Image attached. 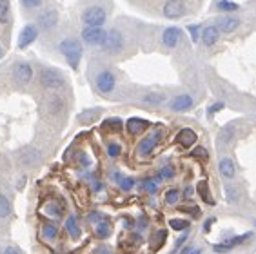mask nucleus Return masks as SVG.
Masks as SVG:
<instances>
[{"mask_svg":"<svg viewBox=\"0 0 256 254\" xmlns=\"http://www.w3.org/2000/svg\"><path fill=\"white\" fill-rule=\"evenodd\" d=\"M95 84H96V89L100 91L102 95H109V93H113L114 85H116V78H114V75L111 71L104 69V71H100L96 75Z\"/></svg>","mask_w":256,"mask_h":254,"instance_id":"39448f33","label":"nucleus"},{"mask_svg":"<svg viewBox=\"0 0 256 254\" xmlns=\"http://www.w3.org/2000/svg\"><path fill=\"white\" fill-rule=\"evenodd\" d=\"M125 127H127V131H129L131 135H140V133H143V131L149 127V122L143 118H129L127 124H125Z\"/></svg>","mask_w":256,"mask_h":254,"instance_id":"6ab92c4d","label":"nucleus"},{"mask_svg":"<svg viewBox=\"0 0 256 254\" xmlns=\"http://www.w3.org/2000/svg\"><path fill=\"white\" fill-rule=\"evenodd\" d=\"M180 200V193L176 189H169L166 193V201L169 205H174V203H178Z\"/></svg>","mask_w":256,"mask_h":254,"instance_id":"c9c22d12","label":"nucleus"},{"mask_svg":"<svg viewBox=\"0 0 256 254\" xmlns=\"http://www.w3.org/2000/svg\"><path fill=\"white\" fill-rule=\"evenodd\" d=\"M174 176V169L171 166H166L160 169V178L162 180H171Z\"/></svg>","mask_w":256,"mask_h":254,"instance_id":"58836bf2","label":"nucleus"},{"mask_svg":"<svg viewBox=\"0 0 256 254\" xmlns=\"http://www.w3.org/2000/svg\"><path fill=\"white\" fill-rule=\"evenodd\" d=\"M102 48L106 53H111V55H116L122 51L124 48V36L120 33L118 29H109L106 31V38L102 42Z\"/></svg>","mask_w":256,"mask_h":254,"instance_id":"7ed1b4c3","label":"nucleus"},{"mask_svg":"<svg viewBox=\"0 0 256 254\" xmlns=\"http://www.w3.org/2000/svg\"><path fill=\"white\" fill-rule=\"evenodd\" d=\"M106 38V31L102 28H89L85 26V29H82V40L89 46H102V42Z\"/></svg>","mask_w":256,"mask_h":254,"instance_id":"6e6552de","label":"nucleus"},{"mask_svg":"<svg viewBox=\"0 0 256 254\" xmlns=\"http://www.w3.org/2000/svg\"><path fill=\"white\" fill-rule=\"evenodd\" d=\"M187 31H189V35H191V40L197 44V42H198V36H200V26L191 24V26H187Z\"/></svg>","mask_w":256,"mask_h":254,"instance_id":"4c0bfd02","label":"nucleus"},{"mask_svg":"<svg viewBox=\"0 0 256 254\" xmlns=\"http://www.w3.org/2000/svg\"><path fill=\"white\" fill-rule=\"evenodd\" d=\"M104 127H106V129H111V131H120V129H122V120L109 118V120H106Z\"/></svg>","mask_w":256,"mask_h":254,"instance_id":"e433bc0d","label":"nucleus"},{"mask_svg":"<svg viewBox=\"0 0 256 254\" xmlns=\"http://www.w3.org/2000/svg\"><path fill=\"white\" fill-rule=\"evenodd\" d=\"M224 191H226L227 201H231V203H234V201H238L240 195H238V189H236L234 185H226V187H224Z\"/></svg>","mask_w":256,"mask_h":254,"instance_id":"72a5a7b5","label":"nucleus"},{"mask_svg":"<svg viewBox=\"0 0 256 254\" xmlns=\"http://www.w3.org/2000/svg\"><path fill=\"white\" fill-rule=\"evenodd\" d=\"M2 254H24V253H22L20 249H17V247H7Z\"/></svg>","mask_w":256,"mask_h":254,"instance_id":"09e8293b","label":"nucleus"},{"mask_svg":"<svg viewBox=\"0 0 256 254\" xmlns=\"http://www.w3.org/2000/svg\"><path fill=\"white\" fill-rule=\"evenodd\" d=\"M0 58H2V49H0Z\"/></svg>","mask_w":256,"mask_h":254,"instance_id":"3c124183","label":"nucleus"},{"mask_svg":"<svg viewBox=\"0 0 256 254\" xmlns=\"http://www.w3.org/2000/svg\"><path fill=\"white\" fill-rule=\"evenodd\" d=\"M13 78H15V82L20 84V85L29 84L31 78H33L31 65L28 64V62H18V64H15V67H13Z\"/></svg>","mask_w":256,"mask_h":254,"instance_id":"423d86ee","label":"nucleus"},{"mask_svg":"<svg viewBox=\"0 0 256 254\" xmlns=\"http://www.w3.org/2000/svg\"><path fill=\"white\" fill-rule=\"evenodd\" d=\"M216 7H218L220 11H227V13L238 11V9H240L238 4H234V2H229V0H220V2L216 4Z\"/></svg>","mask_w":256,"mask_h":254,"instance_id":"473e14b6","label":"nucleus"},{"mask_svg":"<svg viewBox=\"0 0 256 254\" xmlns=\"http://www.w3.org/2000/svg\"><path fill=\"white\" fill-rule=\"evenodd\" d=\"M40 84H42V87H46V89H62L66 85L62 75H60L58 71H55V69H42Z\"/></svg>","mask_w":256,"mask_h":254,"instance_id":"20e7f679","label":"nucleus"},{"mask_svg":"<svg viewBox=\"0 0 256 254\" xmlns=\"http://www.w3.org/2000/svg\"><path fill=\"white\" fill-rule=\"evenodd\" d=\"M202 253H203V251H202L200 247H198V249H191V251H189L187 254H202Z\"/></svg>","mask_w":256,"mask_h":254,"instance_id":"8fccbe9b","label":"nucleus"},{"mask_svg":"<svg viewBox=\"0 0 256 254\" xmlns=\"http://www.w3.org/2000/svg\"><path fill=\"white\" fill-rule=\"evenodd\" d=\"M120 151H122V147H120L118 143H109L108 145V154L111 156V158H116L120 154Z\"/></svg>","mask_w":256,"mask_h":254,"instance_id":"a19ab883","label":"nucleus"},{"mask_svg":"<svg viewBox=\"0 0 256 254\" xmlns=\"http://www.w3.org/2000/svg\"><path fill=\"white\" fill-rule=\"evenodd\" d=\"M140 187H142L145 193H149V195H155L156 193V189H158V185H156V182L155 180H143L142 183H140Z\"/></svg>","mask_w":256,"mask_h":254,"instance_id":"f704fd0d","label":"nucleus"},{"mask_svg":"<svg viewBox=\"0 0 256 254\" xmlns=\"http://www.w3.org/2000/svg\"><path fill=\"white\" fill-rule=\"evenodd\" d=\"M106 9L100 6H91L87 9H84L82 13V22L89 28H102V24L106 22Z\"/></svg>","mask_w":256,"mask_h":254,"instance_id":"f03ea898","label":"nucleus"},{"mask_svg":"<svg viewBox=\"0 0 256 254\" xmlns=\"http://www.w3.org/2000/svg\"><path fill=\"white\" fill-rule=\"evenodd\" d=\"M234 133H236V131H234V124L226 125V127L220 131V135H218V143H220V145H226V143H229L232 140Z\"/></svg>","mask_w":256,"mask_h":254,"instance_id":"b1692460","label":"nucleus"},{"mask_svg":"<svg viewBox=\"0 0 256 254\" xmlns=\"http://www.w3.org/2000/svg\"><path fill=\"white\" fill-rule=\"evenodd\" d=\"M193 106H195V100H193V96H191V95H178V96H174L173 100H171V104H169L171 111H174V113H185V111H189Z\"/></svg>","mask_w":256,"mask_h":254,"instance_id":"f8f14e48","label":"nucleus"},{"mask_svg":"<svg viewBox=\"0 0 256 254\" xmlns=\"http://www.w3.org/2000/svg\"><path fill=\"white\" fill-rule=\"evenodd\" d=\"M213 251H215L216 254H227V253H231L232 249L224 242V243H216V245H213Z\"/></svg>","mask_w":256,"mask_h":254,"instance_id":"ea45409f","label":"nucleus"},{"mask_svg":"<svg viewBox=\"0 0 256 254\" xmlns=\"http://www.w3.org/2000/svg\"><path fill=\"white\" fill-rule=\"evenodd\" d=\"M42 4V0H22V6L28 7V9H35Z\"/></svg>","mask_w":256,"mask_h":254,"instance_id":"c03bdc74","label":"nucleus"},{"mask_svg":"<svg viewBox=\"0 0 256 254\" xmlns=\"http://www.w3.org/2000/svg\"><path fill=\"white\" fill-rule=\"evenodd\" d=\"M98 114H100V109L96 107V109H85L78 114V122L80 124H91V122H95L98 118Z\"/></svg>","mask_w":256,"mask_h":254,"instance_id":"4be33fe9","label":"nucleus"},{"mask_svg":"<svg viewBox=\"0 0 256 254\" xmlns=\"http://www.w3.org/2000/svg\"><path fill=\"white\" fill-rule=\"evenodd\" d=\"M64 213V209L60 205L58 201H48V203H44V214H48L49 218H60Z\"/></svg>","mask_w":256,"mask_h":254,"instance_id":"aec40b11","label":"nucleus"},{"mask_svg":"<svg viewBox=\"0 0 256 254\" xmlns=\"http://www.w3.org/2000/svg\"><path fill=\"white\" fill-rule=\"evenodd\" d=\"M58 49L60 53L66 56L67 64L71 65L73 69H77L78 64H80V58H82V44L77 38H64L58 44Z\"/></svg>","mask_w":256,"mask_h":254,"instance_id":"f257e3e1","label":"nucleus"},{"mask_svg":"<svg viewBox=\"0 0 256 254\" xmlns=\"http://www.w3.org/2000/svg\"><path fill=\"white\" fill-rule=\"evenodd\" d=\"M64 109V100L60 96H49L48 98V113L49 114H58Z\"/></svg>","mask_w":256,"mask_h":254,"instance_id":"5701e85b","label":"nucleus"},{"mask_svg":"<svg viewBox=\"0 0 256 254\" xmlns=\"http://www.w3.org/2000/svg\"><path fill=\"white\" fill-rule=\"evenodd\" d=\"M0 254H2V253H0Z\"/></svg>","mask_w":256,"mask_h":254,"instance_id":"864d4df0","label":"nucleus"},{"mask_svg":"<svg viewBox=\"0 0 256 254\" xmlns=\"http://www.w3.org/2000/svg\"><path fill=\"white\" fill-rule=\"evenodd\" d=\"M143 102L151 104V106H162L166 102V95H162V93H149V95L143 96Z\"/></svg>","mask_w":256,"mask_h":254,"instance_id":"cd10ccee","label":"nucleus"},{"mask_svg":"<svg viewBox=\"0 0 256 254\" xmlns=\"http://www.w3.org/2000/svg\"><path fill=\"white\" fill-rule=\"evenodd\" d=\"M104 220V216H102L100 213H91L89 214V222H93V224H98V222H102Z\"/></svg>","mask_w":256,"mask_h":254,"instance_id":"49530a36","label":"nucleus"},{"mask_svg":"<svg viewBox=\"0 0 256 254\" xmlns=\"http://www.w3.org/2000/svg\"><path fill=\"white\" fill-rule=\"evenodd\" d=\"M189 220H184V218H174V220H169V227L174 230H187L189 229Z\"/></svg>","mask_w":256,"mask_h":254,"instance_id":"c756f323","label":"nucleus"},{"mask_svg":"<svg viewBox=\"0 0 256 254\" xmlns=\"http://www.w3.org/2000/svg\"><path fill=\"white\" fill-rule=\"evenodd\" d=\"M11 214V203L4 195H0V218H7Z\"/></svg>","mask_w":256,"mask_h":254,"instance_id":"7c9ffc66","label":"nucleus"},{"mask_svg":"<svg viewBox=\"0 0 256 254\" xmlns=\"http://www.w3.org/2000/svg\"><path fill=\"white\" fill-rule=\"evenodd\" d=\"M118 182H120V187L124 191H131L133 185H135V180H133V178H122Z\"/></svg>","mask_w":256,"mask_h":254,"instance_id":"79ce46f5","label":"nucleus"},{"mask_svg":"<svg viewBox=\"0 0 256 254\" xmlns=\"http://www.w3.org/2000/svg\"><path fill=\"white\" fill-rule=\"evenodd\" d=\"M109 232H111V224H109V220H102L96 224V236L98 238H108Z\"/></svg>","mask_w":256,"mask_h":254,"instance_id":"bb28decb","label":"nucleus"},{"mask_svg":"<svg viewBox=\"0 0 256 254\" xmlns=\"http://www.w3.org/2000/svg\"><path fill=\"white\" fill-rule=\"evenodd\" d=\"M185 13V4L184 0H167L164 4V17L176 20Z\"/></svg>","mask_w":256,"mask_h":254,"instance_id":"9d476101","label":"nucleus"},{"mask_svg":"<svg viewBox=\"0 0 256 254\" xmlns=\"http://www.w3.org/2000/svg\"><path fill=\"white\" fill-rule=\"evenodd\" d=\"M193 156H195V158H202V160H207V151H205V149L203 147H197L195 149V151H193Z\"/></svg>","mask_w":256,"mask_h":254,"instance_id":"a18cd8bd","label":"nucleus"},{"mask_svg":"<svg viewBox=\"0 0 256 254\" xmlns=\"http://www.w3.org/2000/svg\"><path fill=\"white\" fill-rule=\"evenodd\" d=\"M216 222V218H207L205 220V225H203V230H205V232H209V230H211V225L215 224Z\"/></svg>","mask_w":256,"mask_h":254,"instance_id":"de8ad7c7","label":"nucleus"},{"mask_svg":"<svg viewBox=\"0 0 256 254\" xmlns=\"http://www.w3.org/2000/svg\"><path fill=\"white\" fill-rule=\"evenodd\" d=\"M255 225H256V222H255Z\"/></svg>","mask_w":256,"mask_h":254,"instance_id":"603ef678","label":"nucleus"},{"mask_svg":"<svg viewBox=\"0 0 256 254\" xmlns=\"http://www.w3.org/2000/svg\"><path fill=\"white\" fill-rule=\"evenodd\" d=\"M220 38V29L215 26H207V28H203L202 31V44L205 48H213L216 42Z\"/></svg>","mask_w":256,"mask_h":254,"instance_id":"dca6fc26","label":"nucleus"},{"mask_svg":"<svg viewBox=\"0 0 256 254\" xmlns=\"http://www.w3.org/2000/svg\"><path fill=\"white\" fill-rule=\"evenodd\" d=\"M162 138V131H155V133H151L149 136H145L142 142L138 143V154L140 156H149V154L155 151V147L158 145Z\"/></svg>","mask_w":256,"mask_h":254,"instance_id":"0eeeda50","label":"nucleus"},{"mask_svg":"<svg viewBox=\"0 0 256 254\" xmlns=\"http://www.w3.org/2000/svg\"><path fill=\"white\" fill-rule=\"evenodd\" d=\"M36 38H38V26L28 24L24 29L20 31V35H18V48H20V49L29 48V46L36 40Z\"/></svg>","mask_w":256,"mask_h":254,"instance_id":"1a4fd4ad","label":"nucleus"},{"mask_svg":"<svg viewBox=\"0 0 256 254\" xmlns=\"http://www.w3.org/2000/svg\"><path fill=\"white\" fill-rule=\"evenodd\" d=\"M216 28L224 33H234L240 28V18L232 17V15H224L216 20Z\"/></svg>","mask_w":256,"mask_h":254,"instance_id":"ddd939ff","label":"nucleus"},{"mask_svg":"<svg viewBox=\"0 0 256 254\" xmlns=\"http://www.w3.org/2000/svg\"><path fill=\"white\" fill-rule=\"evenodd\" d=\"M198 195L202 196V200L209 205H215V200L209 196V187H207V182H200L198 183Z\"/></svg>","mask_w":256,"mask_h":254,"instance_id":"c85d7f7f","label":"nucleus"},{"mask_svg":"<svg viewBox=\"0 0 256 254\" xmlns=\"http://www.w3.org/2000/svg\"><path fill=\"white\" fill-rule=\"evenodd\" d=\"M9 0H0V24H6L9 18Z\"/></svg>","mask_w":256,"mask_h":254,"instance_id":"2f4dec72","label":"nucleus"},{"mask_svg":"<svg viewBox=\"0 0 256 254\" xmlns=\"http://www.w3.org/2000/svg\"><path fill=\"white\" fill-rule=\"evenodd\" d=\"M197 133L189 127H184V129L180 131L178 135H176V143L182 145V147H191V145H195L197 143Z\"/></svg>","mask_w":256,"mask_h":254,"instance_id":"f3484780","label":"nucleus"},{"mask_svg":"<svg viewBox=\"0 0 256 254\" xmlns=\"http://www.w3.org/2000/svg\"><path fill=\"white\" fill-rule=\"evenodd\" d=\"M66 230L69 232V236L71 238H80V234H82V230H80V225H78L77 218L75 216H67L66 220Z\"/></svg>","mask_w":256,"mask_h":254,"instance_id":"412c9836","label":"nucleus"},{"mask_svg":"<svg viewBox=\"0 0 256 254\" xmlns=\"http://www.w3.org/2000/svg\"><path fill=\"white\" fill-rule=\"evenodd\" d=\"M180 38H182V31L180 28H167L164 31V35H162V42H164V46L169 49H174L176 46L180 44Z\"/></svg>","mask_w":256,"mask_h":254,"instance_id":"4468645a","label":"nucleus"},{"mask_svg":"<svg viewBox=\"0 0 256 254\" xmlns=\"http://www.w3.org/2000/svg\"><path fill=\"white\" fill-rule=\"evenodd\" d=\"M57 24H58V13L55 9H46L38 17V28L44 31H51L53 28H57Z\"/></svg>","mask_w":256,"mask_h":254,"instance_id":"9b49d317","label":"nucleus"},{"mask_svg":"<svg viewBox=\"0 0 256 254\" xmlns=\"http://www.w3.org/2000/svg\"><path fill=\"white\" fill-rule=\"evenodd\" d=\"M57 236H58V227L55 224H51V222L44 224V227H42V238L51 242V240H55Z\"/></svg>","mask_w":256,"mask_h":254,"instance_id":"393cba45","label":"nucleus"},{"mask_svg":"<svg viewBox=\"0 0 256 254\" xmlns=\"http://www.w3.org/2000/svg\"><path fill=\"white\" fill-rule=\"evenodd\" d=\"M251 238H253V232H245V234H238V236H232L231 240H227V245L231 249H234V247H238V245H242V243H245V242H249Z\"/></svg>","mask_w":256,"mask_h":254,"instance_id":"a878e982","label":"nucleus"},{"mask_svg":"<svg viewBox=\"0 0 256 254\" xmlns=\"http://www.w3.org/2000/svg\"><path fill=\"white\" fill-rule=\"evenodd\" d=\"M218 172L222 174V178L226 180H232L234 174H236V167H234V162L231 158H222L220 164H218Z\"/></svg>","mask_w":256,"mask_h":254,"instance_id":"a211bd4d","label":"nucleus"},{"mask_svg":"<svg viewBox=\"0 0 256 254\" xmlns=\"http://www.w3.org/2000/svg\"><path fill=\"white\" fill-rule=\"evenodd\" d=\"M18 160H20V164L26 167H33L40 160V153L33 147H26L22 149L20 153H18Z\"/></svg>","mask_w":256,"mask_h":254,"instance_id":"2eb2a0df","label":"nucleus"},{"mask_svg":"<svg viewBox=\"0 0 256 254\" xmlns=\"http://www.w3.org/2000/svg\"><path fill=\"white\" fill-rule=\"evenodd\" d=\"M222 109H224V102H216V104H213V106L207 109V114H209V116H213L215 113L222 111Z\"/></svg>","mask_w":256,"mask_h":254,"instance_id":"37998d69","label":"nucleus"}]
</instances>
